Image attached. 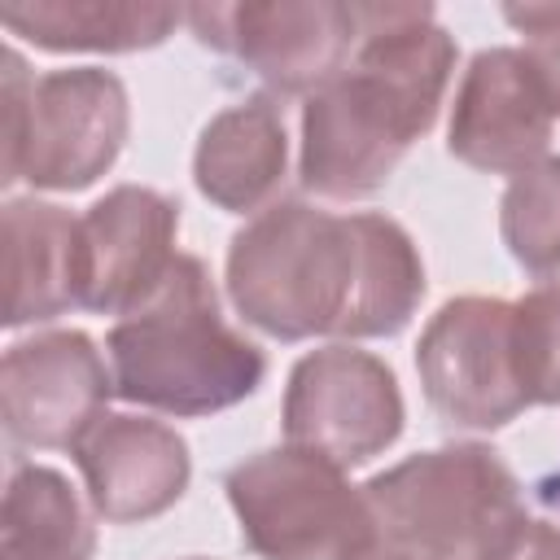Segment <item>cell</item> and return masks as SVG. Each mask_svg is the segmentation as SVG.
<instances>
[{
    "label": "cell",
    "mask_w": 560,
    "mask_h": 560,
    "mask_svg": "<svg viewBox=\"0 0 560 560\" xmlns=\"http://www.w3.org/2000/svg\"><path fill=\"white\" fill-rule=\"evenodd\" d=\"M228 298L276 341L394 337L424 298V262L389 214L276 201L232 236Z\"/></svg>",
    "instance_id": "6da1fadb"
},
{
    "label": "cell",
    "mask_w": 560,
    "mask_h": 560,
    "mask_svg": "<svg viewBox=\"0 0 560 560\" xmlns=\"http://www.w3.org/2000/svg\"><path fill=\"white\" fill-rule=\"evenodd\" d=\"M354 18L350 66L302 105L298 179L324 201H368L389 184L438 122L459 57L429 4H354Z\"/></svg>",
    "instance_id": "7a4b0ae2"
},
{
    "label": "cell",
    "mask_w": 560,
    "mask_h": 560,
    "mask_svg": "<svg viewBox=\"0 0 560 560\" xmlns=\"http://www.w3.org/2000/svg\"><path fill=\"white\" fill-rule=\"evenodd\" d=\"M105 350L114 394L166 416L228 411L267 376V354L223 319L214 280L192 254H179L171 276L109 328Z\"/></svg>",
    "instance_id": "3957f363"
},
{
    "label": "cell",
    "mask_w": 560,
    "mask_h": 560,
    "mask_svg": "<svg viewBox=\"0 0 560 560\" xmlns=\"http://www.w3.org/2000/svg\"><path fill=\"white\" fill-rule=\"evenodd\" d=\"M381 556L499 560L529 521L516 472L481 442L433 446L363 481Z\"/></svg>",
    "instance_id": "277c9868"
},
{
    "label": "cell",
    "mask_w": 560,
    "mask_h": 560,
    "mask_svg": "<svg viewBox=\"0 0 560 560\" xmlns=\"http://www.w3.org/2000/svg\"><path fill=\"white\" fill-rule=\"evenodd\" d=\"M241 542L258 560H376L381 529L363 486L346 468L302 451L271 446L241 459L223 477Z\"/></svg>",
    "instance_id": "5b68a950"
},
{
    "label": "cell",
    "mask_w": 560,
    "mask_h": 560,
    "mask_svg": "<svg viewBox=\"0 0 560 560\" xmlns=\"http://www.w3.org/2000/svg\"><path fill=\"white\" fill-rule=\"evenodd\" d=\"M131 127L127 88L114 70L70 66L35 79L26 127L4 153L0 184L26 179L35 192L92 188L122 153Z\"/></svg>",
    "instance_id": "8992f818"
},
{
    "label": "cell",
    "mask_w": 560,
    "mask_h": 560,
    "mask_svg": "<svg viewBox=\"0 0 560 560\" xmlns=\"http://www.w3.org/2000/svg\"><path fill=\"white\" fill-rule=\"evenodd\" d=\"M416 372L424 402L455 429L490 433L512 424L525 407L516 359V306L508 298H451L416 341Z\"/></svg>",
    "instance_id": "52a82bcc"
},
{
    "label": "cell",
    "mask_w": 560,
    "mask_h": 560,
    "mask_svg": "<svg viewBox=\"0 0 560 560\" xmlns=\"http://www.w3.org/2000/svg\"><path fill=\"white\" fill-rule=\"evenodd\" d=\"M197 44L245 66L280 96H315L359 48L354 4L276 0V4H192L184 9Z\"/></svg>",
    "instance_id": "ba28073f"
},
{
    "label": "cell",
    "mask_w": 560,
    "mask_h": 560,
    "mask_svg": "<svg viewBox=\"0 0 560 560\" xmlns=\"http://www.w3.org/2000/svg\"><path fill=\"white\" fill-rule=\"evenodd\" d=\"M402 389L385 359L359 346H324L293 363L284 389V442L341 468L385 455L402 433Z\"/></svg>",
    "instance_id": "9c48e42d"
},
{
    "label": "cell",
    "mask_w": 560,
    "mask_h": 560,
    "mask_svg": "<svg viewBox=\"0 0 560 560\" xmlns=\"http://www.w3.org/2000/svg\"><path fill=\"white\" fill-rule=\"evenodd\" d=\"M114 394V376L96 341L79 328H48L13 341L0 363V416L9 446L61 451L74 446Z\"/></svg>",
    "instance_id": "30bf717a"
},
{
    "label": "cell",
    "mask_w": 560,
    "mask_h": 560,
    "mask_svg": "<svg viewBox=\"0 0 560 560\" xmlns=\"http://www.w3.org/2000/svg\"><path fill=\"white\" fill-rule=\"evenodd\" d=\"M179 201L118 184L79 219V306L101 315L136 311L175 267Z\"/></svg>",
    "instance_id": "8fae6325"
},
{
    "label": "cell",
    "mask_w": 560,
    "mask_h": 560,
    "mask_svg": "<svg viewBox=\"0 0 560 560\" xmlns=\"http://www.w3.org/2000/svg\"><path fill=\"white\" fill-rule=\"evenodd\" d=\"M556 131L551 101L521 48H481L451 105L446 149L486 175H521L547 158Z\"/></svg>",
    "instance_id": "7c38bea8"
},
{
    "label": "cell",
    "mask_w": 560,
    "mask_h": 560,
    "mask_svg": "<svg viewBox=\"0 0 560 560\" xmlns=\"http://www.w3.org/2000/svg\"><path fill=\"white\" fill-rule=\"evenodd\" d=\"M70 451L92 512L109 525H144L171 512L192 477L188 442L149 416L105 411Z\"/></svg>",
    "instance_id": "4fadbf2b"
},
{
    "label": "cell",
    "mask_w": 560,
    "mask_h": 560,
    "mask_svg": "<svg viewBox=\"0 0 560 560\" xmlns=\"http://www.w3.org/2000/svg\"><path fill=\"white\" fill-rule=\"evenodd\" d=\"M284 166H289L284 109L267 92L219 109L201 127L192 153L197 192L228 214H262V206L284 184Z\"/></svg>",
    "instance_id": "5bb4252c"
},
{
    "label": "cell",
    "mask_w": 560,
    "mask_h": 560,
    "mask_svg": "<svg viewBox=\"0 0 560 560\" xmlns=\"http://www.w3.org/2000/svg\"><path fill=\"white\" fill-rule=\"evenodd\" d=\"M4 328L48 324L79 306V219L44 197L4 206Z\"/></svg>",
    "instance_id": "9a60e30c"
},
{
    "label": "cell",
    "mask_w": 560,
    "mask_h": 560,
    "mask_svg": "<svg viewBox=\"0 0 560 560\" xmlns=\"http://www.w3.org/2000/svg\"><path fill=\"white\" fill-rule=\"evenodd\" d=\"M0 22L44 52H140L166 44L184 9L131 0H22L0 4Z\"/></svg>",
    "instance_id": "2e32d148"
},
{
    "label": "cell",
    "mask_w": 560,
    "mask_h": 560,
    "mask_svg": "<svg viewBox=\"0 0 560 560\" xmlns=\"http://www.w3.org/2000/svg\"><path fill=\"white\" fill-rule=\"evenodd\" d=\"M96 529L70 481L48 464H18L4 486V560H92Z\"/></svg>",
    "instance_id": "e0dca14e"
},
{
    "label": "cell",
    "mask_w": 560,
    "mask_h": 560,
    "mask_svg": "<svg viewBox=\"0 0 560 560\" xmlns=\"http://www.w3.org/2000/svg\"><path fill=\"white\" fill-rule=\"evenodd\" d=\"M499 232L516 267L529 276H560V158L547 153L508 179L499 201Z\"/></svg>",
    "instance_id": "ac0fdd59"
},
{
    "label": "cell",
    "mask_w": 560,
    "mask_h": 560,
    "mask_svg": "<svg viewBox=\"0 0 560 560\" xmlns=\"http://www.w3.org/2000/svg\"><path fill=\"white\" fill-rule=\"evenodd\" d=\"M516 306V359L529 407H560V280L529 289Z\"/></svg>",
    "instance_id": "d6986e66"
},
{
    "label": "cell",
    "mask_w": 560,
    "mask_h": 560,
    "mask_svg": "<svg viewBox=\"0 0 560 560\" xmlns=\"http://www.w3.org/2000/svg\"><path fill=\"white\" fill-rule=\"evenodd\" d=\"M503 18L521 35V52L538 74L551 114L560 118V4H508Z\"/></svg>",
    "instance_id": "ffe728a7"
},
{
    "label": "cell",
    "mask_w": 560,
    "mask_h": 560,
    "mask_svg": "<svg viewBox=\"0 0 560 560\" xmlns=\"http://www.w3.org/2000/svg\"><path fill=\"white\" fill-rule=\"evenodd\" d=\"M499 560H560V525L529 516Z\"/></svg>",
    "instance_id": "44dd1931"
},
{
    "label": "cell",
    "mask_w": 560,
    "mask_h": 560,
    "mask_svg": "<svg viewBox=\"0 0 560 560\" xmlns=\"http://www.w3.org/2000/svg\"><path fill=\"white\" fill-rule=\"evenodd\" d=\"M534 490H538V503H542V508L560 512V468H556V472H547V477H542Z\"/></svg>",
    "instance_id": "7402d4cb"
},
{
    "label": "cell",
    "mask_w": 560,
    "mask_h": 560,
    "mask_svg": "<svg viewBox=\"0 0 560 560\" xmlns=\"http://www.w3.org/2000/svg\"><path fill=\"white\" fill-rule=\"evenodd\" d=\"M376 560H398V556H376Z\"/></svg>",
    "instance_id": "603a6c76"
},
{
    "label": "cell",
    "mask_w": 560,
    "mask_h": 560,
    "mask_svg": "<svg viewBox=\"0 0 560 560\" xmlns=\"http://www.w3.org/2000/svg\"><path fill=\"white\" fill-rule=\"evenodd\" d=\"M188 560H201V556H188Z\"/></svg>",
    "instance_id": "cb8c5ba5"
}]
</instances>
